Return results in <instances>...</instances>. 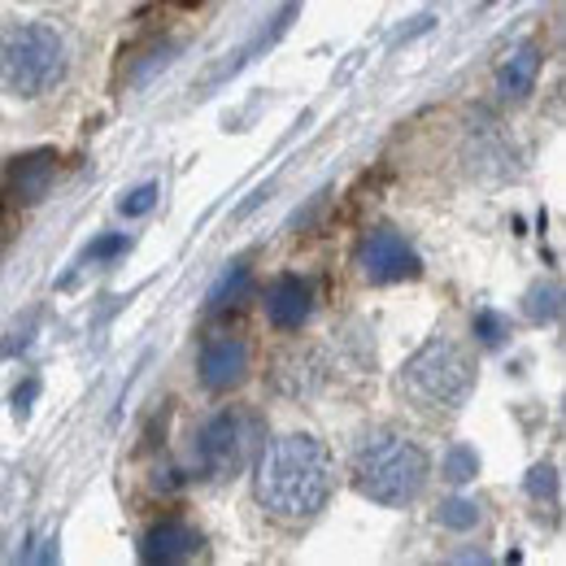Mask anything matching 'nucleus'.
Masks as SVG:
<instances>
[{
  "label": "nucleus",
  "mask_w": 566,
  "mask_h": 566,
  "mask_svg": "<svg viewBox=\"0 0 566 566\" xmlns=\"http://www.w3.org/2000/svg\"><path fill=\"white\" fill-rule=\"evenodd\" d=\"M332 484H336V467H332L327 444L318 436L292 431L262 449L253 496L280 523H310L327 505Z\"/></svg>",
  "instance_id": "obj_1"
},
{
  "label": "nucleus",
  "mask_w": 566,
  "mask_h": 566,
  "mask_svg": "<svg viewBox=\"0 0 566 566\" xmlns=\"http://www.w3.org/2000/svg\"><path fill=\"white\" fill-rule=\"evenodd\" d=\"M427 453L401 431H370L354 449V489L379 505H406L423 493Z\"/></svg>",
  "instance_id": "obj_2"
},
{
  "label": "nucleus",
  "mask_w": 566,
  "mask_h": 566,
  "mask_svg": "<svg viewBox=\"0 0 566 566\" xmlns=\"http://www.w3.org/2000/svg\"><path fill=\"white\" fill-rule=\"evenodd\" d=\"M71 66V49L66 35L49 22H13L9 31H0V87L9 96L35 101L49 96Z\"/></svg>",
  "instance_id": "obj_3"
},
{
  "label": "nucleus",
  "mask_w": 566,
  "mask_h": 566,
  "mask_svg": "<svg viewBox=\"0 0 566 566\" xmlns=\"http://www.w3.org/2000/svg\"><path fill=\"white\" fill-rule=\"evenodd\" d=\"M471 388H475V361L449 336H431L401 370V392L423 410H458L471 397Z\"/></svg>",
  "instance_id": "obj_4"
},
{
  "label": "nucleus",
  "mask_w": 566,
  "mask_h": 566,
  "mask_svg": "<svg viewBox=\"0 0 566 566\" xmlns=\"http://www.w3.org/2000/svg\"><path fill=\"white\" fill-rule=\"evenodd\" d=\"M258 440H262V419L253 410L231 406V410L213 415L210 423L201 427V440H197V467H201V475H210V480H235L249 467Z\"/></svg>",
  "instance_id": "obj_5"
},
{
  "label": "nucleus",
  "mask_w": 566,
  "mask_h": 566,
  "mask_svg": "<svg viewBox=\"0 0 566 566\" xmlns=\"http://www.w3.org/2000/svg\"><path fill=\"white\" fill-rule=\"evenodd\" d=\"M357 271H361L366 283H401V280H415L423 266H419V253L406 244L401 231L375 227L357 244Z\"/></svg>",
  "instance_id": "obj_6"
},
{
  "label": "nucleus",
  "mask_w": 566,
  "mask_h": 566,
  "mask_svg": "<svg viewBox=\"0 0 566 566\" xmlns=\"http://www.w3.org/2000/svg\"><path fill=\"white\" fill-rule=\"evenodd\" d=\"M197 370H201V384L210 392H231L249 375V345L240 336H231V332H213L201 345Z\"/></svg>",
  "instance_id": "obj_7"
},
{
  "label": "nucleus",
  "mask_w": 566,
  "mask_h": 566,
  "mask_svg": "<svg viewBox=\"0 0 566 566\" xmlns=\"http://www.w3.org/2000/svg\"><path fill=\"white\" fill-rule=\"evenodd\" d=\"M197 554H201V532L188 527L184 518H166V523H157V527L140 541V558L153 566L188 563V558H197Z\"/></svg>",
  "instance_id": "obj_8"
},
{
  "label": "nucleus",
  "mask_w": 566,
  "mask_h": 566,
  "mask_svg": "<svg viewBox=\"0 0 566 566\" xmlns=\"http://www.w3.org/2000/svg\"><path fill=\"white\" fill-rule=\"evenodd\" d=\"M266 318H271V327H280V332H296L305 318H310V310H314V283L301 280V275H283L266 287Z\"/></svg>",
  "instance_id": "obj_9"
},
{
  "label": "nucleus",
  "mask_w": 566,
  "mask_h": 566,
  "mask_svg": "<svg viewBox=\"0 0 566 566\" xmlns=\"http://www.w3.org/2000/svg\"><path fill=\"white\" fill-rule=\"evenodd\" d=\"M536 74H541V49L536 44H518V49L505 53V62L496 71V92L505 101H523L536 87Z\"/></svg>",
  "instance_id": "obj_10"
},
{
  "label": "nucleus",
  "mask_w": 566,
  "mask_h": 566,
  "mask_svg": "<svg viewBox=\"0 0 566 566\" xmlns=\"http://www.w3.org/2000/svg\"><path fill=\"white\" fill-rule=\"evenodd\" d=\"M49 179H53V153H35V157H18L9 166V197L13 201H40L49 192Z\"/></svg>",
  "instance_id": "obj_11"
},
{
  "label": "nucleus",
  "mask_w": 566,
  "mask_h": 566,
  "mask_svg": "<svg viewBox=\"0 0 566 566\" xmlns=\"http://www.w3.org/2000/svg\"><path fill=\"white\" fill-rule=\"evenodd\" d=\"M440 523L453 527V532H467V527L480 523V505L475 501H444L440 505Z\"/></svg>",
  "instance_id": "obj_12"
},
{
  "label": "nucleus",
  "mask_w": 566,
  "mask_h": 566,
  "mask_svg": "<svg viewBox=\"0 0 566 566\" xmlns=\"http://www.w3.org/2000/svg\"><path fill=\"white\" fill-rule=\"evenodd\" d=\"M475 471H480V458H475V449H462V444H458V449L444 458V475H449L453 484H467Z\"/></svg>",
  "instance_id": "obj_13"
},
{
  "label": "nucleus",
  "mask_w": 566,
  "mask_h": 566,
  "mask_svg": "<svg viewBox=\"0 0 566 566\" xmlns=\"http://www.w3.org/2000/svg\"><path fill=\"white\" fill-rule=\"evenodd\" d=\"M475 336H480L484 345H501V340H505V323H501V314L484 310V314L475 318Z\"/></svg>",
  "instance_id": "obj_14"
},
{
  "label": "nucleus",
  "mask_w": 566,
  "mask_h": 566,
  "mask_svg": "<svg viewBox=\"0 0 566 566\" xmlns=\"http://www.w3.org/2000/svg\"><path fill=\"white\" fill-rule=\"evenodd\" d=\"M244 287H249V271H244V266H235V275H227V280L218 283L210 301H213V305H227V296H240Z\"/></svg>",
  "instance_id": "obj_15"
},
{
  "label": "nucleus",
  "mask_w": 566,
  "mask_h": 566,
  "mask_svg": "<svg viewBox=\"0 0 566 566\" xmlns=\"http://www.w3.org/2000/svg\"><path fill=\"white\" fill-rule=\"evenodd\" d=\"M153 201H157V188H153V184H144V188H136V192L123 201V213H127V218H140V213L153 210Z\"/></svg>",
  "instance_id": "obj_16"
},
{
  "label": "nucleus",
  "mask_w": 566,
  "mask_h": 566,
  "mask_svg": "<svg viewBox=\"0 0 566 566\" xmlns=\"http://www.w3.org/2000/svg\"><path fill=\"white\" fill-rule=\"evenodd\" d=\"M527 489H532V496L554 493V471H549V467H536V471H532V484H527Z\"/></svg>",
  "instance_id": "obj_17"
}]
</instances>
